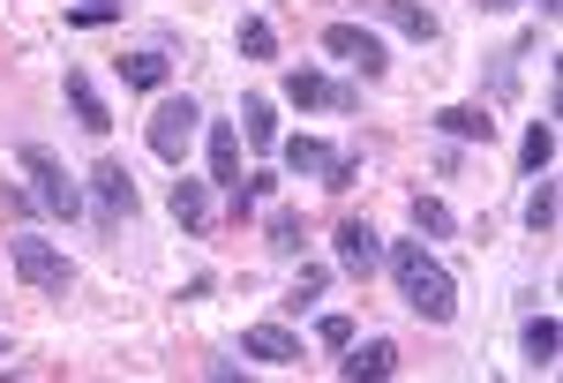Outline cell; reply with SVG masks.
Returning a JSON list of instances; mask_svg holds the SVG:
<instances>
[{"mask_svg": "<svg viewBox=\"0 0 563 383\" xmlns=\"http://www.w3.org/2000/svg\"><path fill=\"white\" fill-rule=\"evenodd\" d=\"M384 263H390V278H398V300H406L421 324H451V316H459V278H451L421 241H384Z\"/></svg>", "mask_w": 563, "mask_h": 383, "instance_id": "obj_1", "label": "cell"}, {"mask_svg": "<svg viewBox=\"0 0 563 383\" xmlns=\"http://www.w3.org/2000/svg\"><path fill=\"white\" fill-rule=\"evenodd\" d=\"M8 263H15V278H23V286H38V294H53V300L76 286V263L60 255V241H45V233H31V226L8 241Z\"/></svg>", "mask_w": 563, "mask_h": 383, "instance_id": "obj_2", "label": "cell"}, {"mask_svg": "<svg viewBox=\"0 0 563 383\" xmlns=\"http://www.w3.org/2000/svg\"><path fill=\"white\" fill-rule=\"evenodd\" d=\"M15 166L31 173V196H38L53 218H84V180L60 166V158H53L45 143H23V151H15Z\"/></svg>", "mask_w": 563, "mask_h": 383, "instance_id": "obj_3", "label": "cell"}, {"mask_svg": "<svg viewBox=\"0 0 563 383\" xmlns=\"http://www.w3.org/2000/svg\"><path fill=\"white\" fill-rule=\"evenodd\" d=\"M196 128H203V106H196V98H158V106H151V128H143V143H151V158L180 166L188 143H196Z\"/></svg>", "mask_w": 563, "mask_h": 383, "instance_id": "obj_4", "label": "cell"}, {"mask_svg": "<svg viewBox=\"0 0 563 383\" xmlns=\"http://www.w3.org/2000/svg\"><path fill=\"white\" fill-rule=\"evenodd\" d=\"M331 255H339V271H346V278H361V286H368V278L384 271V233H376L368 218H346V226L331 233Z\"/></svg>", "mask_w": 563, "mask_h": 383, "instance_id": "obj_5", "label": "cell"}, {"mask_svg": "<svg viewBox=\"0 0 563 383\" xmlns=\"http://www.w3.org/2000/svg\"><path fill=\"white\" fill-rule=\"evenodd\" d=\"M323 53H331V61H346V68H361L368 84H376V76H384V68H390L384 39H376L368 23H331V31H323Z\"/></svg>", "mask_w": 563, "mask_h": 383, "instance_id": "obj_6", "label": "cell"}, {"mask_svg": "<svg viewBox=\"0 0 563 383\" xmlns=\"http://www.w3.org/2000/svg\"><path fill=\"white\" fill-rule=\"evenodd\" d=\"M286 98H294V106H308V113H353V106H361V90L353 84H331V76H323V68H286Z\"/></svg>", "mask_w": 563, "mask_h": 383, "instance_id": "obj_7", "label": "cell"}, {"mask_svg": "<svg viewBox=\"0 0 563 383\" xmlns=\"http://www.w3.org/2000/svg\"><path fill=\"white\" fill-rule=\"evenodd\" d=\"M90 196H98L106 218H135V180H129L121 158H98V166H90Z\"/></svg>", "mask_w": 563, "mask_h": 383, "instance_id": "obj_8", "label": "cell"}, {"mask_svg": "<svg viewBox=\"0 0 563 383\" xmlns=\"http://www.w3.org/2000/svg\"><path fill=\"white\" fill-rule=\"evenodd\" d=\"M241 128L233 121H211V188L218 196H241Z\"/></svg>", "mask_w": 563, "mask_h": 383, "instance_id": "obj_9", "label": "cell"}, {"mask_svg": "<svg viewBox=\"0 0 563 383\" xmlns=\"http://www.w3.org/2000/svg\"><path fill=\"white\" fill-rule=\"evenodd\" d=\"M241 353H249V361H271V369H294V361H301V339H294L286 324H256V331H241Z\"/></svg>", "mask_w": 563, "mask_h": 383, "instance_id": "obj_10", "label": "cell"}, {"mask_svg": "<svg viewBox=\"0 0 563 383\" xmlns=\"http://www.w3.org/2000/svg\"><path fill=\"white\" fill-rule=\"evenodd\" d=\"M60 90H68V106H76V128H90V135H106V128H113V106L98 98V84H90L84 68H68Z\"/></svg>", "mask_w": 563, "mask_h": 383, "instance_id": "obj_11", "label": "cell"}, {"mask_svg": "<svg viewBox=\"0 0 563 383\" xmlns=\"http://www.w3.org/2000/svg\"><path fill=\"white\" fill-rule=\"evenodd\" d=\"M435 128H443L451 143H481V151L496 143V113H488V106H443V113H435Z\"/></svg>", "mask_w": 563, "mask_h": 383, "instance_id": "obj_12", "label": "cell"}, {"mask_svg": "<svg viewBox=\"0 0 563 383\" xmlns=\"http://www.w3.org/2000/svg\"><path fill=\"white\" fill-rule=\"evenodd\" d=\"M390 369H398V346H390V339L346 346V361H339V376H346V383H376V376H390Z\"/></svg>", "mask_w": 563, "mask_h": 383, "instance_id": "obj_13", "label": "cell"}, {"mask_svg": "<svg viewBox=\"0 0 563 383\" xmlns=\"http://www.w3.org/2000/svg\"><path fill=\"white\" fill-rule=\"evenodd\" d=\"M174 218L188 226V233H211V218H218L211 180H188V173H180V180H174Z\"/></svg>", "mask_w": 563, "mask_h": 383, "instance_id": "obj_14", "label": "cell"}, {"mask_svg": "<svg viewBox=\"0 0 563 383\" xmlns=\"http://www.w3.org/2000/svg\"><path fill=\"white\" fill-rule=\"evenodd\" d=\"M166 76H174V61H166L158 45H135V53H121V84H129V90H166Z\"/></svg>", "mask_w": 563, "mask_h": 383, "instance_id": "obj_15", "label": "cell"}, {"mask_svg": "<svg viewBox=\"0 0 563 383\" xmlns=\"http://www.w3.org/2000/svg\"><path fill=\"white\" fill-rule=\"evenodd\" d=\"M376 15H384L390 31H406L413 45H429V39H435V15L421 8V0H376Z\"/></svg>", "mask_w": 563, "mask_h": 383, "instance_id": "obj_16", "label": "cell"}, {"mask_svg": "<svg viewBox=\"0 0 563 383\" xmlns=\"http://www.w3.org/2000/svg\"><path fill=\"white\" fill-rule=\"evenodd\" d=\"M413 233H429V241H451V233H459L451 204H443V196H413Z\"/></svg>", "mask_w": 563, "mask_h": 383, "instance_id": "obj_17", "label": "cell"}, {"mask_svg": "<svg viewBox=\"0 0 563 383\" xmlns=\"http://www.w3.org/2000/svg\"><path fill=\"white\" fill-rule=\"evenodd\" d=\"M241 135H249L256 151L278 143V113H271V98H241Z\"/></svg>", "mask_w": 563, "mask_h": 383, "instance_id": "obj_18", "label": "cell"}, {"mask_svg": "<svg viewBox=\"0 0 563 383\" xmlns=\"http://www.w3.org/2000/svg\"><path fill=\"white\" fill-rule=\"evenodd\" d=\"M519 346H526V361H533V369H549V361H556V316H526Z\"/></svg>", "mask_w": 563, "mask_h": 383, "instance_id": "obj_19", "label": "cell"}, {"mask_svg": "<svg viewBox=\"0 0 563 383\" xmlns=\"http://www.w3.org/2000/svg\"><path fill=\"white\" fill-rule=\"evenodd\" d=\"M519 166H526V173H549V166H556V128H549V121H533V128H526Z\"/></svg>", "mask_w": 563, "mask_h": 383, "instance_id": "obj_20", "label": "cell"}, {"mask_svg": "<svg viewBox=\"0 0 563 383\" xmlns=\"http://www.w3.org/2000/svg\"><path fill=\"white\" fill-rule=\"evenodd\" d=\"M278 158H286V173H323V158H331V151H323V143H316V135H286V143H278Z\"/></svg>", "mask_w": 563, "mask_h": 383, "instance_id": "obj_21", "label": "cell"}, {"mask_svg": "<svg viewBox=\"0 0 563 383\" xmlns=\"http://www.w3.org/2000/svg\"><path fill=\"white\" fill-rule=\"evenodd\" d=\"M533 180H541V188L526 196V226H533V233H556V180H549V173H533Z\"/></svg>", "mask_w": 563, "mask_h": 383, "instance_id": "obj_22", "label": "cell"}, {"mask_svg": "<svg viewBox=\"0 0 563 383\" xmlns=\"http://www.w3.org/2000/svg\"><path fill=\"white\" fill-rule=\"evenodd\" d=\"M233 45H241L249 61H271V53H278V31H271L263 15H241V31H233Z\"/></svg>", "mask_w": 563, "mask_h": 383, "instance_id": "obj_23", "label": "cell"}, {"mask_svg": "<svg viewBox=\"0 0 563 383\" xmlns=\"http://www.w3.org/2000/svg\"><path fill=\"white\" fill-rule=\"evenodd\" d=\"M121 8L129 0H68V23L76 31H98V23H121Z\"/></svg>", "mask_w": 563, "mask_h": 383, "instance_id": "obj_24", "label": "cell"}, {"mask_svg": "<svg viewBox=\"0 0 563 383\" xmlns=\"http://www.w3.org/2000/svg\"><path fill=\"white\" fill-rule=\"evenodd\" d=\"M316 180H323V188H331V196H346L353 180H361V158H353V151H331V158H323V173H316Z\"/></svg>", "mask_w": 563, "mask_h": 383, "instance_id": "obj_25", "label": "cell"}, {"mask_svg": "<svg viewBox=\"0 0 563 383\" xmlns=\"http://www.w3.org/2000/svg\"><path fill=\"white\" fill-rule=\"evenodd\" d=\"M323 286H331V271H323V263H301V271H294V294H286V308L301 316V308H308L316 294H323Z\"/></svg>", "mask_w": 563, "mask_h": 383, "instance_id": "obj_26", "label": "cell"}, {"mask_svg": "<svg viewBox=\"0 0 563 383\" xmlns=\"http://www.w3.org/2000/svg\"><path fill=\"white\" fill-rule=\"evenodd\" d=\"M263 233H271V255H301V218H294V211H271Z\"/></svg>", "mask_w": 563, "mask_h": 383, "instance_id": "obj_27", "label": "cell"}, {"mask_svg": "<svg viewBox=\"0 0 563 383\" xmlns=\"http://www.w3.org/2000/svg\"><path fill=\"white\" fill-rule=\"evenodd\" d=\"M519 53H526V45H511V53H488V84H496V98H511V90H519Z\"/></svg>", "mask_w": 563, "mask_h": 383, "instance_id": "obj_28", "label": "cell"}, {"mask_svg": "<svg viewBox=\"0 0 563 383\" xmlns=\"http://www.w3.org/2000/svg\"><path fill=\"white\" fill-rule=\"evenodd\" d=\"M316 346L346 353V346H353V316H323V324H316Z\"/></svg>", "mask_w": 563, "mask_h": 383, "instance_id": "obj_29", "label": "cell"}, {"mask_svg": "<svg viewBox=\"0 0 563 383\" xmlns=\"http://www.w3.org/2000/svg\"><path fill=\"white\" fill-rule=\"evenodd\" d=\"M0 211L31 218V211H45V204H38V196H23V188H15V180H0Z\"/></svg>", "mask_w": 563, "mask_h": 383, "instance_id": "obj_30", "label": "cell"}, {"mask_svg": "<svg viewBox=\"0 0 563 383\" xmlns=\"http://www.w3.org/2000/svg\"><path fill=\"white\" fill-rule=\"evenodd\" d=\"M481 15H504V8H519V0H474Z\"/></svg>", "mask_w": 563, "mask_h": 383, "instance_id": "obj_31", "label": "cell"}, {"mask_svg": "<svg viewBox=\"0 0 563 383\" xmlns=\"http://www.w3.org/2000/svg\"><path fill=\"white\" fill-rule=\"evenodd\" d=\"M556 15H563V0H541V23H556Z\"/></svg>", "mask_w": 563, "mask_h": 383, "instance_id": "obj_32", "label": "cell"}, {"mask_svg": "<svg viewBox=\"0 0 563 383\" xmlns=\"http://www.w3.org/2000/svg\"><path fill=\"white\" fill-rule=\"evenodd\" d=\"M8 353H15V346H8V339H0V361H8Z\"/></svg>", "mask_w": 563, "mask_h": 383, "instance_id": "obj_33", "label": "cell"}]
</instances>
